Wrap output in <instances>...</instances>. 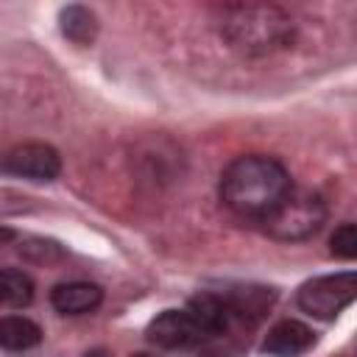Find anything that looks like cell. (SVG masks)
I'll return each instance as SVG.
<instances>
[{
  "mask_svg": "<svg viewBox=\"0 0 357 357\" xmlns=\"http://www.w3.org/2000/svg\"><path fill=\"white\" fill-rule=\"evenodd\" d=\"M206 337L209 335L190 310H165L148 324V340L159 349H190Z\"/></svg>",
  "mask_w": 357,
  "mask_h": 357,
  "instance_id": "6",
  "label": "cell"
},
{
  "mask_svg": "<svg viewBox=\"0 0 357 357\" xmlns=\"http://www.w3.org/2000/svg\"><path fill=\"white\" fill-rule=\"evenodd\" d=\"M0 173L28 181H53L61 173V156L45 142H22L0 153Z\"/></svg>",
  "mask_w": 357,
  "mask_h": 357,
  "instance_id": "5",
  "label": "cell"
},
{
  "mask_svg": "<svg viewBox=\"0 0 357 357\" xmlns=\"http://www.w3.org/2000/svg\"><path fill=\"white\" fill-rule=\"evenodd\" d=\"M312 343H315V335L310 326H304L301 321L284 318L268 329L262 340V351L273 357H296V354H304Z\"/></svg>",
  "mask_w": 357,
  "mask_h": 357,
  "instance_id": "7",
  "label": "cell"
},
{
  "mask_svg": "<svg viewBox=\"0 0 357 357\" xmlns=\"http://www.w3.org/2000/svg\"><path fill=\"white\" fill-rule=\"evenodd\" d=\"M326 220V204L312 190H290L279 206L265 215L259 223L268 237L279 243H301L321 231Z\"/></svg>",
  "mask_w": 357,
  "mask_h": 357,
  "instance_id": "3",
  "label": "cell"
},
{
  "mask_svg": "<svg viewBox=\"0 0 357 357\" xmlns=\"http://www.w3.org/2000/svg\"><path fill=\"white\" fill-rule=\"evenodd\" d=\"M8 240H14V229H8V226H0V245H6Z\"/></svg>",
  "mask_w": 357,
  "mask_h": 357,
  "instance_id": "13",
  "label": "cell"
},
{
  "mask_svg": "<svg viewBox=\"0 0 357 357\" xmlns=\"http://www.w3.org/2000/svg\"><path fill=\"white\" fill-rule=\"evenodd\" d=\"M61 33L75 45H92L98 36V17L86 6H67L59 14Z\"/></svg>",
  "mask_w": 357,
  "mask_h": 357,
  "instance_id": "10",
  "label": "cell"
},
{
  "mask_svg": "<svg viewBox=\"0 0 357 357\" xmlns=\"http://www.w3.org/2000/svg\"><path fill=\"white\" fill-rule=\"evenodd\" d=\"M293 190L284 165L265 153H245L220 173V201L240 218L262 220Z\"/></svg>",
  "mask_w": 357,
  "mask_h": 357,
  "instance_id": "1",
  "label": "cell"
},
{
  "mask_svg": "<svg viewBox=\"0 0 357 357\" xmlns=\"http://www.w3.org/2000/svg\"><path fill=\"white\" fill-rule=\"evenodd\" d=\"M134 357H151V354H134Z\"/></svg>",
  "mask_w": 357,
  "mask_h": 357,
  "instance_id": "15",
  "label": "cell"
},
{
  "mask_svg": "<svg viewBox=\"0 0 357 357\" xmlns=\"http://www.w3.org/2000/svg\"><path fill=\"white\" fill-rule=\"evenodd\" d=\"M329 243H332V254L335 257L354 259V254H357V229H354V223H340Z\"/></svg>",
  "mask_w": 357,
  "mask_h": 357,
  "instance_id": "12",
  "label": "cell"
},
{
  "mask_svg": "<svg viewBox=\"0 0 357 357\" xmlns=\"http://www.w3.org/2000/svg\"><path fill=\"white\" fill-rule=\"evenodd\" d=\"M220 36L243 56H268L296 36L293 17L273 3H231L220 11Z\"/></svg>",
  "mask_w": 357,
  "mask_h": 357,
  "instance_id": "2",
  "label": "cell"
},
{
  "mask_svg": "<svg viewBox=\"0 0 357 357\" xmlns=\"http://www.w3.org/2000/svg\"><path fill=\"white\" fill-rule=\"evenodd\" d=\"M33 298V282L25 271L3 268L0 271V307H28Z\"/></svg>",
  "mask_w": 357,
  "mask_h": 357,
  "instance_id": "11",
  "label": "cell"
},
{
  "mask_svg": "<svg viewBox=\"0 0 357 357\" xmlns=\"http://www.w3.org/2000/svg\"><path fill=\"white\" fill-rule=\"evenodd\" d=\"M42 340V329L22 315H3L0 318V349L6 351H25Z\"/></svg>",
  "mask_w": 357,
  "mask_h": 357,
  "instance_id": "9",
  "label": "cell"
},
{
  "mask_svg": "<svg viewBox=\"0 0 357 357\" xmlns=\"http://www.w3.org/2000/svg\"><path fill=\"white\" fill-rule=\"evenodd\" d=\"M103 301V290L92 282H64L50 290V304L61 315H84L92 312Z\"/></svg>",
  "mask_w": 357,
  "mask_h": 357,
  "instance_id": "8",
  "label": "cell"
},
{
  "mask_svg": "<svg viewBox=\"0 0 357 357\" xmlns=\"http://www.w3.org/2000/svg\"><path fill=\"white\" fill-rule=\"evenodd\" d=\"M86 357H109V354H106V351H89Z\"/></svg>",
  "mask_w": 357,
  "mask_h": 357,
  "instance_id": "14",
  "label": "cell"
},
{
  "mask_svg": "<svg viewBox=\"0 0 357 357\" xmlns=\"http://www.w3.org/2000/svg\"><path fill=\"white\" fill-rule=\"evenodd\" d=\"M354 296H357V276L354 271H343L304 282L298 290V307L315 318L329 321L340 315L354 301Z\"/></svg>",
  "mask_w": 357,
  "mask_h": 357,
  "instance_id": "4",
  "label": "cell"
}]
</instances>
